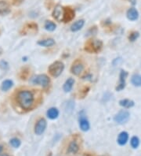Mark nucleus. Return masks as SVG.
<instances>
[{
  "mask_svg": "<svg viewBox=\"0 0 141 156\" xmlns=\"http://www.w3.org/2000/svg\"><path fill=\"white\" fill-rule=\"evenodd\" d=\"M18 103L22 108L25 110H28L32 107L34 97L31 92L29 91H21L18 93Z\"/></svg>",
  "mask_w": 141,
  "mask_h": 156,
  "instance_id": "nucleus-1",
  "label": "nucleus"
},
{
  "mask_svg": "<svg viewBox=\"0 0 141 156\" xmlns=\"http://www.w3.org/2000/svg\"><path fill=\"white\" fill-rule=\"evenodd\" d=\"M102 47V42L97 40H89L85 45V50L90 53H96L101 51Z\"/></svg>",
  "mask_w": 141,
  "mask_h": 156,
  "instance_id": "nucleus-2",
  "label": "nucleus"
},
{
  "mask_svg": "<svg viewBox=\"0 0 141 156\" xmlns=\"http://www.w3.org/2000/svg\"><path fill=\"white\" fill-rule=\"evenodd\" d=\"M63 69H64V66L61 62H55L54 63L49 66V72L53 77H57L62 73Z\"/></svg>",
  "mask_w": 141,
  "mask_h": 156,
  "instance_id": "nucleus-3",
  "label": "nucleus"
},
{
  "mask_svg": "<svg viewBox=\"0 0 141 156\" xmlns=\"http://www.w3.org/2000/svg\"><path fill=\"white\" fill-rule=\"evenodd\" d=\"M31 82L34 84H39L43 87H47L49 84V79L46 75L44 74H41V75H38L32 78Z\"/></svg>",
  "mask_w": 141,
  "mask_h": 156,
  "instance_id": "nucleus-4",
  "label": "nucleus"
},
{
  "mask_svg": "<svg viewBox=\"0 0 141 156\" xmlns=\"http://www.w3.org/2000/svg\"><path fill=\"white\" fill-rule=\"evenodd\" d=\"M130 118V114L126 110H121L118 113L115 117V121L118 124H124Z\"/></svg>",
  "mask_w": 141,
  "mask_h": 156,
  "instance_id": "nucleus-5",
  "label": "nucleus"
},
{
  "mask_svg": "<svg viewBox=\"0 0 141 156\" xmlns=\"http://www.w3.org/2000/svg\"><path fill=\"white\" fill-rule=\"evenodd\" d=\"M46 128V121L45 119L41 118L37 121L35 126V133L36 135H41L44 133Z\"/></svg>",
  "mask_w": 141,
  "mask_h": 156,
  "instance_id": "nucleus-6",
  "label": "nucleus"
},
{
  "mask_svg": "<svg viewBox=\"0 0 141 156\" xmlns=\"http://www.w3.org/2000/svg\"><path fill=\"white\" fill-rule=\"evenodd\" d=\"M82 112L80 114V115H79V126H80V129L84 132H86V131H88L89 129V123L87 118L85 117L84 114H82Z\"/></svg>",
  "mask_w": 141,
  "mask_h": 156,
  "instance_id": "nucleus-7",
  "label": "nucleus"
},
{
  "mask_svg": "<svg viewBox=\"0 0 141 156\" xmlns=\"http://www.w3.org/2000/svg\"><path fill=\"white\" fill-rule=\"evenodd\" d=\"M75 17V11L71 8H65L63 10V22H69Z\"/></svg>",
  "mask_w": 141,
  "mask_h": 156,
  "instance_id": "nucleus-8",
  "label": "nucleus"
},
{
  "mask_svg": "<svg viewBox=\"0 0 141 156\" xmlns=\"http://www.w3.org/2000/svg\"><path fill=\"white\" fill-rule=\"evenodd\" d=\"M63 10L64 9L61 6H57L55 8L54 11H53V17H54L56 20L59 21H63Z\"/></svg>",
  "mask_w": 141,
  "mask_h": 156,
  "instance_id": "nucleus-9",
  "label": "nucleus"
},
{
  "mask_svg": "<svg viewBox=\"0 0 141 156\" xmlns=\"http://www.w3.org/2000/svg\"><path fill=\"white\" fill-rule=\"evenodd\" d=\"M127 75H128V73H127L126 71L121 70V74H120V81H119L118 87L116 88L117 91H121L125 88V79H126Z\"/></svg>",
  "mask_w": 141,
  "mask_h": 156,
  "instance_id": "nucleus-10",
  "label": "nucleus"
},
{
  "mask_svg": "<svg viewBox=\"0 0 141 156\" xmlns=\"http://www.w3.org/2000/svg\"><path fill=\"white\" fill-rule=\"evenodd\" d=\"M10 12V9L8 5V3L1 1L0 2V14L1 15H6Z\"/></svg>",
  "mask_w": 141,
  "mask_h": 156,
  "instance_id": "nucleus-11",
  "label": "nucleus"
},
{
  "mask_svg": "<svg viewBox=\"0 0 141 156\" xmlns=\"http://www.w3.org/2000/svg\"><path fill=\"white\" fill-rule=\"evenodd\" d=\"M127 17L131 21L136 20L139 17L138 11L134 8L130 9V10H128V12H127Z\"/></svg>",
  "mask_w": 141,
  "mask_h": 156,
  "instance_id": "nucleus-12",
  "label": "nucleus"
},
{
  "mask_svg": "<svg viewBox=\"0 0 141 156\" xmlns=\"http://www.w3.org/2000/svg\"><path fill=\"white\" fill-rule=\"evenodd\" d=\"M84 67L83 65L81 63H75L73 66L72 67V73L75 75H79L82 72Z\"/></svg>",
  "mask_w": 141,
  "mask_h": 156,
  "instance_id": "nucleus-13",
  "label": "nucleus"
},
{
  "mask_svg": "<svg viewBox=\"0 0 141 156\" xmlns=\"http://www.w3.org/2000/svg\"><path fill=\"white\" fill-rule=\"evenodd\" d=\"M75 83V81L74 79L72 78H68L66 81V82L63 84V91L65 92H71V90L72 89V87H73V84Z\"/></svg>",
  "mask_w": 141,
  "mask_h": 156,
  "instance_id": "nucleus-14",
  "label": "nucleus"
},
{
  "mask_svg": "<svg viewBox=\"0 0 141 156\" xmlns=\"http://www.w3.org/2000/svg\"><path fill=\"white\" fill-rule=\"evenodd\" d=\"M129 139V135L126 132H122L119 134L118 138V143L120 145H124L126 144V142L128 141Z\"/></svg>",
  "mask_w": 141,
  "mask_h": 156,
  "instance_id": "nucleus-15",
  "label": "nucleus"
},
{
  "mask_svg": "<svg viewBox=\"0 0 141 156\" xmlns=\"http://www.w3.org/2000/svg\"><path fill=\"white\" fill-rule=\"evenodd\" d=\"M84 23H85V21L84 20H79L77 21L76 22L73 24L71 27V30H72V32H77L78 30H80L84 25Z\"/></svg>",
  "mask_w": 141,
  "mask_h": 156,
  "instance_id": "nucleus-16",
  "label": "nucleus"
},
{
  "mask_svg": "<svg viewBox=\"0 0 141 156\" xmlns=\"http://www.w3.org/2000/svg\"><path fill=\"white\" fill-rule=\"evenodd\" d=\"M59 115V111L57 108L52 107L47 111V117L50 119H56Z\"/></svg>",
  "mask_w": 141,
  "mask_h": 156,
  "instance_id": "nucleus-17",
  "label": "nucleus"
},
{
  "mask_svg": "<svg viewBox=\"0 0 141 156\" xmlns=\"http://www.w3.org/2000/svg\"><path fill=\"white\" fill-rule=\"evenodd\" d=\"M38 44L42 47H52L55 44V41L53 39H46V40H43L38 42Z\"/></svg>",
  "mask_w": 141,
  "mask_h": 156,
  "instance_id": "nucleus-18",
  "label": "nucleus"
},
{
  "mask_svg": "<svg viewBox=\"0 0 141 156\" xmlns=\"http://www.w3.org/2000/svg\"><path fill=\"white\" fill-rule=\"evenodd\" d=\"M78 151V145L75 141H72L69 144L67 152L70 154H75Z\"/></svg>",
  "mask_w": 141,
  "mask_h": 156,
  "instance_id": "nucleus-19",
  "label": "nucleus"
},
{
  "mask_svg": "<svg viewBox=\"0 0 141 156\" xmlns=\"http://www.w3.org/2000/svg\"><path fill=\"white\" fill-rule=\"evenodd\" d=\"M13 85V81H10V80H6V81H3V84H2V89H3V91L6 92V91L10 89Z\"/></svg>",
  "mask_w": 141,
  "mask_h": 156,
  "instance_id": "nucleus-20",
  "label": "nucleus"
},
{
  "mask_svg": "<svg viewBox=\"0 0 141 156\" xmlns=\"http://www.w3.org/2000/svg\"><path fill=\"white\" fill-rule=\"evenodd\" d=\"M132 84L134 86H141V76L139 74H135L132 77Z\"/></svg>",
  "mask_w": 141,
  "mask_h": 156,
  "instance_id": "nucleus-21",
  "label": "nucleus"
},
{
  "mask_svg": "<svg viewBox=\"0 0 141 156\" xmlns=\"http://www.w3.org/2000/svg\"><path fill=\"white\" fill-rule=\"evenodd\" d=\"M119 103L122 107H125V108H130L134 106V103L132 100H130V99H122L121 101L119 102Z\"/></svg>",
  "mask_w": 141,
  "mask_h": 156,
  "instance_id": "nucleus-22",
  "label": "nucleus"
},
{
  "mask_svg": "<svg viewBox=\"0 0 141 156\" xmlns=\"http://www.w3.org/2000/svg\"><path fill=\"white\" fill-rule=\"evenodd\" d=\"M56 27H57V25H55V23H53V21H47L45 24V29L47 31H50V32L54 31L56 29Z\"/></svg>",
  "mask_w": 141,
  "mask_h": 156,
  "instance_id": "nucleus-23",
  "label": "nucleus"
},
{
  "mask_svg": "<svg viewBox=\"0 0 141 156\" xmlns=\"http://www.w3.org/2000/svg\"><path fill=\"white\" fill-rule=\"evenodd\" d=\"M9 143H10V144H11L13 147H16V148H18V147H20V140H18V138L12 139V140H10Z\"/></svg>",
  "mask_w": 141,
  "mask_h": 156,
  "instance_id": "nucleus-24",
  "label": "nucleus"
},
{
  "mask_svg": "<svg viewBox=\"0 0 141 156\" xmlns=\"http://www.w3.org/2000/svg\"><path fill=\"white\" fill-rule=\"evenodd\" d=\"M139 144H140V141H139L138 137L133 136V137L131 139V146H132L133 148H136V147H138Z\"/></svg>",
  "mask_w": 141,
  "mask_h": 156,
  "instance_id": "nucleus-25",
  "label": "nucleus"
},
{
  "mask_svg": "<svg viewBox=\"0 0 141 156\" xmlns=\"http://www.w3.org/2000/svg\"><path fill=\"white\" fill-rule=\"evenodd\" d=\"M74 107H75L74 103L72 101H68L67 103V107L65 108V110H66V111H67V112H68V111H72V110H73Z\"/></svg>",
  "mask_w": 141,
  "mask_h": 156,
  "instance_id": "nucleus-26",
  "label": "nucleus"
},
{
  "mask_svg": "<svg viewBox=\"0 0 141 156\" xmlns=\"http://www.w3.org/2000/svg\"><path fill=\"white\" fill-rule=\"evenodd\" d=\"M139 36V33L136 32H134L131 33L130 36V41H135Z\"/></svg>",
  "mask_w": 141,
  "mask_h": 156,
  "instance_id": "nucleus-27",
  "label": "nucleus"
},
{
  "mask_svg": "<svg viewBox=\"0 0 141 156\" xmlns=\"http://www.w3.org/2000/svg\"><path fill=\"white\" fill-rule=\"evenodd\" d=\"M0 67L3 69H7L9 67V65L6 62V61H1L0 62Z\"/></svg>",
  "mask_w": 141,
  "mask_h": 156,
  "instance_id": "nucleus-28",
  "label": "nucleus"
},
{
  "mask_svg": "<svg viewBox=\"0 0 141 156\" xmlns=\"http://www.w3.org/2000/svg\"><path fill=\"white\" fill-rule=\"evenodd\" d=\"M13 4H14V5H18V4H20V3H22V1L23 0H9Z\"/></svg>",
  "mask_w": 141,
  "mask_h": 156,
  "instance_id": "nucleus-29",
  "label": "nucleus"
},
{
  "mask_svg": "<svg viewBox=\"0 0 141 156\" xmlns=\"http://www.w3.org/2000/svg\"><path fill=\"white\" fill-rule=\"evenodd\" d=\"M0 156H9L7 154H0Z\"/></svg>",
  "mask_w": 141,
  "mask_h": 156,
  "instance_id": "nucleus-30",
  "label": "nucleus"
},
{
  "mask_svg": "<svg viewBox=\"0 0 141 156\" xmlns=\"http://www.w3.org/2000/svg\"><path fill=\"white\" fill-rule=\"evenodd\" d=\"M2 150H3V146H1V145H0V152L2 151Z\"/></svg>",
  "mask_w": 141,
  "mask_h": 156,
  "instance_id": "nucleus-31",
  "label": "nucleus"
}]
</instances>
